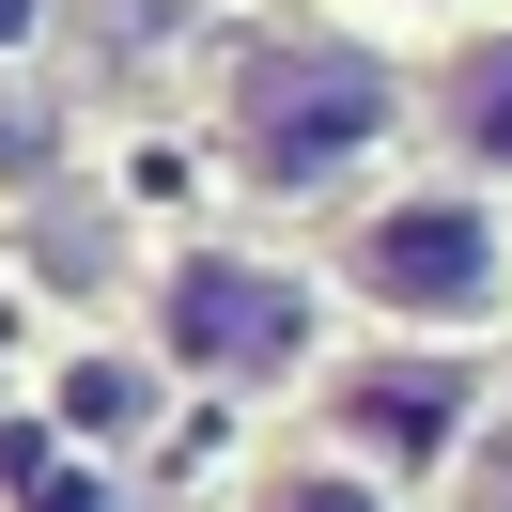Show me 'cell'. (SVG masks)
Masks as SVG:
<instances>
[{
  "instance_id": "9",
  "label": "cell",
  "mask_w": 512,
  "mask_h": 512,
  "mask_svg": "<svg viewBox=\"0 0 512 512\" xmlns=\"http://www.w3.org/2000/svg\"><path fill=\"white\" fill-rule=\"evenodd\" d=\"M16 32H32V0H0V47H16Z\"/></svg>"
},
{
  "instance_id": "4",
  "label": "cell",
  "mask_w": 512,
  "mask_h": 512,
  "mask_svg": "<svg viewBox=\"0 0 512 512\" xmlns=\"http://www.w3.org/2000/svg\"><path fill=\"white\" fill-rule=\"evenodd\" d=\"M326 419L357 435V466H373V481H419V466L466 450L481 388L450 373V357H388V373H342V388H326Z\"/></svg>"
},
{
  "instance_id": "5",
  "label": "cell",
  "mask_w": 512,
  "mask_h": 512,
  "mask_svg": "<svg viewBox=\"0 0 512 512\" xmlns=\"http://www.w3.org/2000/svg\"><path fill=\"white\" fill-rule=\"evenodd\" d=\"M435 140L450 171H512V32H466L435 63Z\"/></svg>"
},
{
  "instance_id": "1",
  "label": "cell",
  "mask_w": 512,
  "mask_h": 512,
  "mask_svg": "<svg viewBox=\"0 0 512 512\" xmlns=\"http://www.w3.org/2000/svg\"><path fill=\"white\" fill-rule=\"evenodd\" d=\"M388 125H404V94H388V63L357 32H280L264 63H233V156H249V187H280V202L342 187Z\"/></svg>"
},
{
  "instance_id": "8",
  "label": "cell",
  "mask_w": 512,
  "mask_h": 512,
  "mask_svg": "<svg viewBox=\"0 0 512 512\" xmlns=\"http://www.w3.org/2000/svg\"><path fill=\"white\" fill-rule=\"evenodd\" d=\"M481 512H512V435H497V450H481Z\"/></svg>"
},
{
  "instance_id": "6",
  "label": "cell",
  "mask_w": 512,
  "mask_h": 512,
  "mask_svg": "<svg viewBox=\"0 0 512 512\" xmlns=\"http://www.w3.org/2000/svg\"><path fill=\"white\" fill-rule=\"evenodd\" d=\"M156 419V357H63V435H140Z\"/></svg>"
},
{
  "instance_id": "7",
  "label": "cell",
  "mask_w": 512,
  "mask_h": 512,
  "mask_svg": "<svg viewBox=\"0 0 512 512\" xmlns=\"http://www.w3.org/2000/svg\"><path fill=\"white\" fill-rule=\"evenodd\" d=\"M249 512H388V481H373V466H326V450H295V466L249 481Z\"/></svg>"
},
{
  "instance_id": "2",
  "label": "cell",
  "mask_w": 512,
  "mask_h": 512,
  "mask_svg": "<svg viewBox=\"0 0 512 512\" xmlns=\"http://www.w3.org/2000/svg\"><path fill=\"white\" fill-rule=\"evenodd\" d=\"M311 280L295 264H249V249H187L156 280V357L171 373H202V388H280V373H311Z\"/></svg>"
},
{
  "instance_id": "3",
  "label": "cell",
  "mask_w": 512,
  "mask_h": 512,
  "mask_svg": "<svg viewBox=\"0 0 512 512\" xmlns=\"http://www.w3.org/2000/svg\"><path fill=\"white\" fill-rule=\"evenodd\" d=\"M342 280L373 295V311H404V326L497 311V218H481V187H404V202H373V218L342 233Z\"/></svg>"
}]
</instances>
